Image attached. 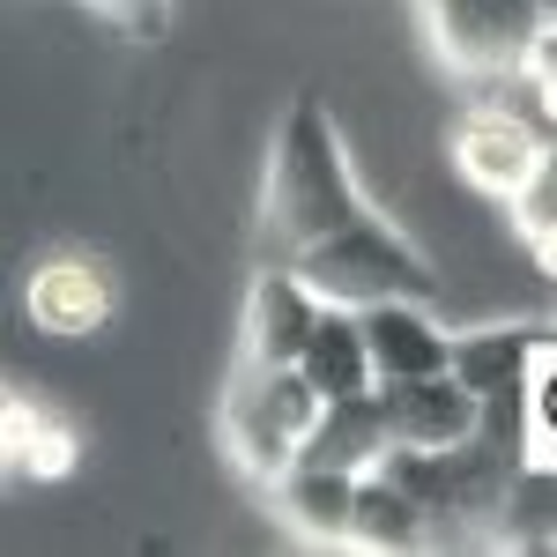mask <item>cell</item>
<instances>
[{
    "mask_svg": "<svg viewBox=\"0 0 557 557\" xmlns=\"http://www.w3.org/2000/svg\"><path fill=\"white\" fill-rule=\"evenodd\" d=\"M357 209H364V186L349 172L335 112L320 97H298L275 127V157H268V231L283 246H305Z\"/></svg>",
    "mask_w": 557,
    "mask_h": 557,
    "instance_id": "cell-1",
    "label": "cell"
},
{
    "mask_svg": "<svg viewBox=\"0 0 557 557\" xmlns=\"http://www.w3.org/2000/svg\"><path fill=\"white\" fill-rule=\"evenodd\" d=\"M290 268L305 275V290L320 305H372V298H431V260L401 238V223L380 209H357L343 215L335 231L290 246Z\"/></svg>",
    "mask_w": 557,
    "mask_h": 557,
    "instance_id": "cell-2",
    "label": "cell"
},
{
    "mask_svg": "<svg viewBox=\"0 0 557 557\" xmlns=\"http://www.w3.org/2000/svg\"><path fill=\"white\" fill-rule=\"evenodd\" d=\"M312 409H320V394L298 380V364H253L246 357L231 372V386H223V454L253 483H268L275 469L298 461V438L312 424Z\"/></svg>",
    "mask_w": 557,
    "mask_h": 557,
    "instance_id": "cell-3",
    "label": "cell"
},
{
    "mask_svg": "<svg viewBox=\"0 0 557 557\" xmlns=\"http://www.w3.org/2000/svg\"><path fill=\"white\" fill-rule=\"evenodd\" d=\"M417 15H424L431 52L483 83L520 67L528 38L550 30V0H417Z\"/></svg>",
    "mask_w": 557,
    "mask_h": 557,
    "instance_id": "cell-4",
    "label": "cell"
},
{
    "mask_svg": "<svg viewBox=\"0 0 557 557\" xmlns=\"http://www.w3.org/2000/svg\"><path fill=\"white\" fill-rule=\"evenodd\" d=\"M23 312L52 343H97L112 327V312H120V275H112V260L83 253V246H60V253L30 260Z\"/></svg>",
    "mask_w": 557,
    "mask_h": 557,
    "instance_id": "cell-5",
    "label": "cell"
},
{
    "mask_svg": "<svg viewBox=\"0 0 557 557\" xmlns=\"http://www.w3.org/2000/svg\"><path fill=\"white\" fill-rule=\"evenodd\" d=\"M446 372L469 386L475 401H506L550 380V327L543 320H491L469 335H446Z\"/></svg>",
    "mask_w": 557,
    "mask_h": 557,
    "instance_id": "cell-6",
    "label": "cell"
},
{
    "mask_svg": "<svg viewBox=\"0 0 557 557\" xmlns=\"http://www.w3.org/2000/svg\"><path fill=\"white\" fill-rule=\"evenodd\" d=\"M386 438L394 446H461L475 431V394L454 372H417V380H380Z\"/></svg>",
    "mask_w": 557,
    "mask_h": 557,
    "instance_id": "cell-7",
    "label": "cell"
},
{
    "mask_svg": "<svg viewBox=\"0 0 557 557\" xmlns=\"http://www.w3.org/2000/svg\"><path fill=\"white\" fill-rule=\"evenodd\" d=\"M550 164V149L535 141L528 127H513L498 104H475L469 120L454 127V172L469 178L475 194H491V201H506L528 172H543Z\"/></svg>",
    "mask_w": 557,
    "mask_h": 557,
    "instance_id": "cell-8",
    "label": "cell"
},
{
    "mask_svg": "<svg viewBox=\"0 0 557 557\" xmlns=\"http://www.w3.org/2000/svg\"><path fill=\"white\" fill-rule=\"evenodd\" d=\"M357 327H364L372 386H380V380H417V372H446V327L431 320L424 298H372V305H357Z\"/></svg>",
    "mask_w": 557,
    "mask_h": 557,
    "instance_id": "cell-9",
    "label": "cell"
},
{
    "mask_svg": "<svg viewBox=\"0 0 557 557\" xmlns=\"http://www.w3.org/2000/svg\"><path fill=\"white\" fill-rule=\"evenodd\" d=\"M320 320V298L305 290V275L283 260V268H260L253 290H246V357L253 364H298L305 335Z\"/></svg>",
    "mask_w": 557,
    "mask_h": 557,
    "instance_id": "cell-10",
    "label": "cell"
},
{
    "mask_svg": "<svg viewBox=\"0 0 557 557\" xmlns=\"http://www.w3.org/2000/svg\"><path fill=\"white\" fill-rule=\"evenodd\" d=\"M386 446V409H380V386H364V394H335V401H320L312 409V424L298 438V461H320V469H372Z\"/></svg>",
    "mask_w": 557,
    "mask_h": 557,
    "instance_id": "cell-11",
    "label": "cell"
},
{
    "mask_svg": "<svg viewBox=\"0 0 557 557\" xmlns=\"http://www.w3.org/2000/svg\"><path fill=\"white\" fill-rule=\"evenodd\" d=\"M75 461H83V438L60 424V409L8 401V417H0V469L23 475V483H60V475H75Z\"/></svg>",
    "mask_w": 557,
    "mask_h": 557,
    "instance_id": "cell-12",
    "label": "cell"
},
{
    "mask_svg": "<svg viewBox=\"0 0 557 557\" xmlns=\"http://www.w3.org/2000/svg\"><path fill=\"white\" fill-rule=\"evenodd\" d=\"M268 491H275V513L290 520L305 543H343V528H349V491H357V475H349V469L290 461V469L268 475Z\"/></svg>",
    "mask_w": 557,
    "mask_h": 557,
    "instance_id": "cell-13",
    "label": "cell"
},
{
    "mask_svg": "<svg viewBox=\"0 0 557 557\" xmlns=\"http://www.w3.org/2000/svg\"><path fill=\"white\" fill-rule=\"evenodd\" d=\"M349 550H431V528L424 513L409 506V491L401 483H386L380 469H357V491H349V528H343Z\"/></svg>",
    "mask_w": 557,
    "mask_h": 557,
    "instance_id": "cell-14",
    "label": "cell"
},
{
    "mask_svg": "<svg viewBox=\"0 0 557 557\" xmlns=\"http://www.w3.org/2000/svg\"><path fill=\"white\" fill-rule=\"evenodd\" d=\"M298 380L312 386L320 401H335V394H364V386H372L364 327H357L349 305H320V320H312V335H305V349H298Z\"/></svg>",
    "mask_w": 557,
    "mask_h": 557,
    "instance_id": "cell-15",
    "label": "cell"
},
{
    "mask_svg": "<svg viewBox=\"0 0 557 557\" xmlns=\"http://www.w3.org/2000/svg\"><path fill=\"white\" fill-rule=\"evenodd\" d=\"M491 535H498V543H513V550H550V543H557V469L520 461L513 483H506V498H498Z\"/></svg>",
    "mask_w": 557,
    "mask_h": 557,
    "instance_id": "cell-16",
    "label": "cell"
},
{
    "mask_svg": "<svg viewBox=\"0 0 557 557\" xmlns=\"http://www.w3.org/2000/svg\"><path fill=\"white\" fill-rule=\"evenodd\" d=\"M506 209H513V223H520V238L535 246V260L550 268L557 260V164H543V172H528L506 194Z\"/></svg>",
    "mask_w": 557,
    "mask_h": 557,
    "instance_id": "cell-17",
    "label": "cell"
},
{
    "mask_svg": "<svg viewBox=\"0 0 557 557\" xmlns=\"http://www.w3.org/2000/svg\"><path fill=\"white\" fill-rule=\"evenodd\" d=\"M104 15H120L134 38H164V23H172V0H97Z\"/></svg>",
    "mask_w": 557,
    "mask_h": 557,
    "instance_id": "cell-18",
    "label": "cell"
},
{
    "mask_svg": "<svg viewBox=\"0 0 557 557\" xmlns=\"http://www.w3.org/2000/svg\"><path fill=\"white\" fill-rule=\"evenodd\" d=\"M8 401H15V394H8V386H0V417H8Z\"/></svg>",
    "mask_w": 557,
    "mask_h": 557,
    "instance_id": "cell-19",
    "label": "cell"
}]
</instances>
